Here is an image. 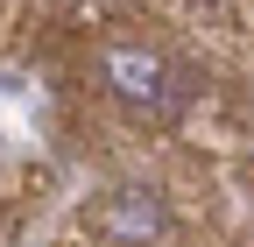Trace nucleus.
Returning <instances> with one entry per match:
<instances>
[{
	"label": "nucleus",
	"instance_id": "1",
	"mask_svg": "<svg viewBox=\"0 0 254 247\" xmlns=\"http://www.w3.org/2000/svg\"><path fill=\"white\" fill-rule=\"evenodd\" d=\"M99 78H106L113 99L127 113H141V120H177L190 106V78L170 64L163 50H141V43H113L99 57Z\"/></svg>",
	"mask_w": 254,
	"mask_h": 247
},
{
	"label": "nucleus",
	"instance_id": "2",
	"mask_svg": "<svg viewBox=\"0 0 254 247\" xmlns=\"http://www.w3.org/2000/svg\"><path fill=\"white\" fill-rule=\"evenodd\" d=\"M99 226L106 240H120V247H148V240H163V226H170V212H163V198L155 191H113L106 205H99Z\"/></svg>",
	"mask_w": 254,
	"mask_h": 247
}]
</instances>
